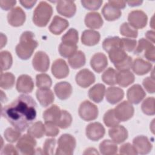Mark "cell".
Segmentation results:
<instances>
[{"instance_id":"816d5d0a","label":"cell","mask_w":155,"mask_h":155,"mask_svg":"<svg viewBox=\"0 0 155 155\" xmlns=\"http://www.w3.org/2000/svg\"><path fill=\"white\" fill-rule=\"evenodd\" d=\"M45 134L47 136L55 137L59 133V130L58 127L54 123L50 122H45Z\"/></svg>"},{"instance_id":"cb8c5ba5","label":"cell","mask_w":155,"mask_h":155,"mask_svg":"<svg viewBox=\"0 0 155 155\" xmlns=\"http://www.w3.org/2000/svg\"><path fill=\"white\" fill-rule=\"evenodd\" d=\"M101 39L99 32L93 30H86L81 36L82 43L87 46H93L99 43Z\"/></svg>"},{"instance_id":"e575fe53","label":"cell","mask_w":155,"mask_h":155,"mask_svg":"<svg viewBox=\"0 0 155 155\" xmlns=\"http://www.w3.org/2000/svg\"><path fill=\"white\" fill-rule=\"evenodd\" d=\"M15 82V78L13 74L10 72L1 73L0 87L2 89L7 90L12 88Z\"/></svg>"},{"instance_id":"8d00e7d4","label":"cell","mask_w":155,"mask_h":155,"mask_svg":"<svg viewBox=\"0 0 155 155\" xmlns=\"http://www.w3.org/2000/svg\"><path fill=\"white\" fill-rule=\"evenodd\" d=\"M36 85L38 88H50L52 85V80L46 73L38 74L36 76Z\"/></svg>"},{"instance_id":"5b68a950","label":"cell","mask_w":155,"mask_h":155,"mask_svg":"<svg viewBox=\"0 0 155 155\" xmlns=\"http://www.w3.org/2000/svg\"><path fill=\"white\" fill-rule=\"evenodd\" d=\"M34 138L28 133L21 136L16 143V148L18 151L24 155L35 154L36 141Z\"/></svg>"},{"instance_id":"db71d44e","label":"cell","mask_w":155,"mask_h":155,"mask_svg":"<svg viewBox=\"0 0 155 155\" xmlns=\"http://www.w3.org/2000/svg\"><path fill=\"white\" fill-rule=\"evenodd\" d=\"M119 154H137V152L131 143H125L122 145L119 148Z\"/></svg>"},{"instance_id":"d6a6232c","label":"cell","mask_w":155,"mask_h":155,"mask_svg":"<svg viewBox=\"0 0 155 155\" xmlns=\"http://www.w3.org/2000/svg\"><path fill=\"white\" fill-rule=\"evenodd\" d=\"M86 62L85 54L81 50L77 51L68 59L70 67L74 69H78L83 67Z\"/></svg>"},{"instance_id":"f5cc1de1","label":"cell","mask_w":155,"mask_h":155,"mask_svg":"<svg viewBox=\"0 0 155 155\" xmlns=\"http://www.w3.org/2000/svg\"><path fill=\"white\" fill-rule=\"evenodd\" d=\"M143 86L147 92L149 93H154L155 91L154 79L152 77L145 78L142 82Z\"/></svg>"},{"instance_id":"ffe728a7","label":"cell","mask_w":155,"mask_h":155,"mask_svg":"<svg viewBox=\"0 0 155 155\" xmlns=\"http://www.w3.org/2000/svg\"><path fill=\"white\" fill-rule=\"evenodd\" d=\"M69 26L68 21L59 16H54L50 26L49 30L55 35L61 34Z\"/></svg>"},{"instance_id":"6f0895ef","label":"cell","mask_w":155,"mask_h":155,"mask_svg":"<svg viewBox=\"0 0 155 155\" xmlns=\"http://www.w3.org/2000/svg\"><path fill=\"white\" fill-rule=\"evenodd\" d=\"M154 45H152L144 51V56L148 61L154 62L155 60V52H154Z\"/></svg>"},{"instance_id":"484cf974","label":"cell","mask_w":155,"mask_h":155,"mask_svg":"<svg viewBox=\"0 0 155 155\" xmlns=\"http://www.w3.org/2000/svg\"><path fill=\"white\" fill-rule=\"evenodd\" d=\"M124 96V92L119 87H110L105 91L107 101L111 104H116L120 102Z\"/></svg>"},{"instance_id":"7bdbcfd3","label":"cell","mask_w":155,"mask_h":155,"mask_svg":"<svg viewBox=\"0 0 155 155\" xmlns=\"http://www.w3.org/2000/svg\"><path fill=\"white\" fill-rule=\"evenodd\" d=\"M103 120L105 125L108 127H113L120 123L114 114V109H110L104 114Z\"/></svg>"},{"instance_id":"74e56055","label":"cell","mask_w":155,"mask_h":155,"mask_svg":"<svg viewBox=\"0 0 155 155\" xmlns=\"http://www.w3.org/2000/svg\"><path fill=\"white\" fill-rule=\"evenodd\" d=\"M77 45H71L61 42L59 45V52L61 56L69 58L78 50Z\"/></svg>"},{"instance_id":"9a60e30c","label":"cell","mask_w":155,"mask_h":155,"mask_svg":"<svg viewBox=\"0 0 155 155\" xmlns=\"http://www.w3.org/2000/svg\"><path fill=\"white\" fill-rule=\"evenodd\" d=\"M51 73L57 79L66 78L69 74V68L67 62L62 59H56L51 65Z\"/></svg>"},{"instance_id":"4316f807","label":"cell","mask_w":155,"mask_h":155,"mask_svg":"<svg viewBox=\"0 0 155 155\" xmlns=\"http://www.w3.org/2000/svg\"><path fill=\"white\" fill-rule=\"evenodd\" d=\"M102 14L107 21H113L121 16L122 12L120 9L107 2L102 8Z\"/></svg>"},{"instance_id":"4fadbf2b","label":"cell","mask_w":155,"mask_h":155,"mask_svg":"<svg viewBox=\"0 0 155 155\" xmlns=\"http://www.w3.org/2000/svg\"><path fill=\"white\" fill-rule=\"evenodd\" d=\"M133 145L137 154H146L149 153L152 149V144L148 138L143 135L137 136L133 140Z\"/></svg>"},{"instance_id":"3957f363","label":"cell","mask_w":155,"mask_h":155,"mask_svg":"<svg viewBox=\"0 0 155 155\" xmlns=\"http://www.w3.org/2000/svg\"><path fill=\"white\" fill-rule=\"evenodd\" d=\"M53 14L51 5L46 1H41L33 12V22L38 27H45Z\"/></svg>"},{"instance_id":"be15d7a7","label":"cell","mask_w":155,"mask_h":155,"mask_svg":"<svg viewBox=\"0 0 155 155\" xmlns=\"http://www.w3.org/2000/svg\"><path fill=\"white\" fill-rule=\"evenodd\" d=\"M126 2L129 5V6L134 7L140 5L142 3V1H129Z\"/></svg>"},{"instance_id":"f546056e","label":"cell","mask_w":155,"mask_h":155,"mask_svg":"<svg viewBox=\"0 0 155 155\" xmlns=\"http://www.w3.org/2000/svg\"><path fill=\"white\" fill-rule=\"evenodd\" d=\"M135 77L129 70L119 71L117 73V84L122 87H127L134 82Z\"/></svg>"},{"instance_id":"9f6ffc18","label":"cell","mask_w":155,"mask_h":155,"mask_svg":"<svg viewBox=\"0 0 155 155\" xmlns=\"http://www.w3.org/2000/svg\"><path fill=\"white\" fill-rule=\"evenodd\" d=\"M17 148H16L12 144H7L4 146V148L1 150V155H8V154H18Z\"/></svg>"},{"instance_id":"4dcf8cb0","label":"cell","mask_w":155,"mask_h":155,"mask_svg":"<svg viewBox=\"0 0 155 155\" xmlns=\"http://www.w3.org/2000/svg\"><path fill=\"white\" fill-rule=\"evenodd\" d=\"M100 153L103 155H114L117 153L118 148L113 140L105 139L99 144Z\"/></svg>"},{"instance_id":"f35d334b","label":"cell","mask_w":155,"mask_h":155,"mask_svg":"<svg viewBox=\"0 0 155 155\" xmlns=\"http://www.w3.org/2000/svg\"><path fill=\"white\" fill-rule=\"evenodd\" d=\"M78 39V32L73 28H70L61 38L62 42L71 45H77Z\"/></svg>"},{"instance_id":"d4e9b609","label":"cell","mask_w":155,"mask_h":155,"mask_svg":"<svg viewBox=\"0 0 155 155\" xmlns=\"http://www.w3.org/2000/svg\"><path fill=\"white\" fill-rule=\"evenodd\" d=\"M85 25L91 29L101 28L104 23L101 15L98 12H89L85 16Z\"/></svg>"},{"instance_id":"c3c4849f","label":"cell","mask_w":155,"mask_h":155,"mask_svg":"<svg viewBox=\"0 0 155 155\" xmlns=\"http://www.w3.org/2000/svg\"><path fill=\"white\" fill-rule=\"evenodd\" d=\"M56 145V139L53 138L47 139L43 145L42 153L46 155L53 154L54 150Z\"/></svg>"},{"instance_id":"ee69618b","label":"cell","mask_w":155,"mask_h":155,"mask_svg":"<svg viewBox=\"0 0 155 155\" xmlns=\"http://www.w3.org/2000/svg\"><path fill=\"white\" fill-rule=\"evenodd\" d=\"M120 33L122 36L132 38H136L138 35L137 30L133 27L128 22H124L120 25Z\"/></svg>"},{"instance_id":"e0dca14e","label":"cell","mask_w":155,"mask_h":155,"mask_svg":"<svg viewBox=\"0 0 155 155\" xmlns=\"http://www.w3.org/2000/svg\"><path fill=\"white\" fill-rule=\"evenodd\" d=\"M16 90L18 92L27 94L31 93L34 88V82L29 75H20L16 82Z\"/></svg>"},{"instance_id":"91938a15","label":"cell","mask_w":155,"mask_h":155,"mask_svg":"<svg viewBox=\"0 0 155 155\" xmlns=\"http://www.w3.org/2000/svg\"><path fill=\"white\" fill-rule=\"evenodd\" d=\"M108 3L120 10L124 8L126 5V2L124 1H109Z\"/></svg>"},{"instance_id":"ab89813d","label":"cell","mask_w":155,"mask_h":155,"mask_svg":"<svg viewBox=\"0 0 155 155\" xmlns=\"http://www.w3.org/2000/svg\"><path fill=\"white\" fill-rule=\"evenodd\" d=\"M72 122V117L69 112L66 110H61V115L56 125L62 129L68 128Z\"/></svg>"},{"instance_id":"60d3db41","label":"cell","mask_w":155,"mask_h":155,"mask_svg":"<svg viewBox=\"0 0 155 155\" xmlns=\"http://www.w3.org/2000/svg\"><path fill=\"white\" fill-rule=\"evenodd\" d=\"M1 72L8 70L13 63V58L11 53L8 51H2L0 53Z\"/></svg>"},{"instance_id":"11a10c76","label":"cell","mask_w":155,"mask_h":155,"mask_svg":"<svg viewBox=\"0 0 155 155\" xmlns=\"http://www.w3.org/2000/svg\"><path fill=\"white\" fill-rule=\"evenodd\" d=\"M132 64H133L132 58L128 56L124 61H123L122 62L119 64L115 65L114 67L119 71L129 70L132 67Z\"/></svg>"},{"instance_id":"277c9868","label":"cell","mask_w":155,"mask_h":155,"mask_svg":"<svg viewBox=\"0 0 155 155\" xmlns=\"http://www.w3.org/2000/svg\"><path fill=\"white\" fill-rule=\"evenodd\" d=\"M58 148L56 150V154L71 155L73 154L76 147V141L75 138L70 134L61 135L58 140Z\"/></svg>"},{"instance_id":"30bf717a","label":"cell","mask_w":155,"mask_h":155,"mask_svg":"<svg viewBox=\"0 0 155 155\" xmlns=\"http://www.w3.org/2000/svg\"><path fill=\"white\" fill-rule=\"evenodd\" d=\"M105 133L104 126L99 122H92L89 124L85 128L87 137L91 140L97 141L102 139Z\"/></svg>"},{"instance_id":"bcb514c9","label":"cell","mask_w":155,"mask_h":155,"mask_svg":"<svg viewBox=\"0 0 155 155\" xmlns=\"http://www.w3.org/2000/svg\"><path fill=\"white\" fill-rule=\"evenodd\" d=\"M4 135L7 141L13 143L19 140V139L21 137V134L20 131L18 130L17 129L9 127L4 131Z\"/></svg>"},{"instance_id":"6da1fadb","label":"cell","mask_w":155,"mask_h":155,"mask_svg":"<svg viewBox=\"0 0 155 155\" xmlns=\"http://www.w3.org/2000/svg\"><path fill=\"white\" fill-rule=\"evenodd\" d=\"M36 107L31 96L21 94L2 108L1 114L15 128L22 132L36 119Z\"/></svg>"},{"instance_id":"2e32d148","label":"cell","mask_w":155,"mask_h":155,"mask_svg":"<svg viewBox=\"0 0 155 155\" xmlns=\"http://www.w3.org/2000/svg\"><path fill=\"white\" fill-rule=\"evenodd\" d=\"M56 10L59 14L67 18H71L76 13V6L73 1H59L57 2Z\"/></svg>"},{"instance_id":"f907efd6","label":"cell","mask_w":155,"mask_h":155,"mask_svg":"<svg viewBox=\"0 0 155 155\" xmlns=\"http://www.w3.org/2000/svg\"><path fill=\"white\" fill-rule=\"evenodd\" d=\"M153 45L154 44L148 39L145 38H141L138 41V44L137 47H136L135 48L134 53L135 54H139L142 51H145L148 48Z\"/></svg>"},{"instance_id":"e7e4bbea","label":"cell","mask_w":155,"mask_h":155,"mask_svg":"<svg viewBox=\"0 0 155 155\" xmlns=\"http://www.w3.org/2000/svg\"><path fill=\"white\" fill-rule=\"evenodd\" d=\"M1 48H2L4 45H5L6 42H7V38L6 36L4 35H4L3 33H1Z\"/></svg>"},{"instance_id":"b9f144b4","label":"cell","mask_w":155,"mask_h":155,"mask_svg":"<svg viewBox=\"0 0 155 155\" xmlns=\"http://www.w3.org/2000/svg\"><path fill=\"white\" fill-rule=\"evenodd\" d=\"M154 101L155 99L153 97H147L143 101L141 109L144 114L149 116H153L155 114Z\"/></svg>"},{"instance_id":"44dd1931","label":"cell","mask_w":155,"mask_h":155,"mask_svg":"<svg viewBox=\"0 0 155 155\" xmlns=\"http://www.w3.org/2000/svg\"><path fill=\"white\" fill-rule=\"evenodd\" d=\"M54 90L57 97L61 100L68 99L72 93V87L71 84L66 81L60 82L54 85Z\"/></svg>"},{"instance_id":"d590c367","label":"cell","mask_w":155,"mask_h":155,"mask_svg":"<svg viewBox=\"0 0 155 155\" xmlns=\"http://www.w3.org/2000/svg\"><path fill=\"white\" fill-rule=\"evenodd\" d=\"M117 71L111 67L108 68L102 74L101 78L104 82L109 85L117 84Z\"/></svg>"},{"instance_id":"7c38bea8","label":"cell","mask_w":155,"mask_h":155,"mask_svg":"<svg viewBox=\"0 0 155 155\" xmlns=\"http://www.w3.org/2000/svg\"><path fill=\"white\" fill-rule=\"evenodd\" d=\"M95 76L90 70L84 68L80 70L76 75L77 84L82 88H87L95 82Z\"/></svg>"},{"instance_id":"603a6c76","label":"cell","mask_w":155,"mask_h":155,"mask_svg":"<svg viewBox=\"0 0 155 155\" xmlns=\"http://www.w3.org/2000/svg\"><path fill=\"white\" fill-rule=\"evenodd\" d=\"M36 96L39 104L44 107L48 106L54 100V94L50 88L38 89L36 92Z\"/></svg>"},{"instance_id":"681fc988","label":"cell","mask_w":155,"mask_h":155,"mask_svg":"<svg viewBox=\"0 0 155 155\" xmlns=\"http://www.w3.org/2000/svg\"><path fill=\"white\" fill-rule=\"evenodd\" d=\"M81 2L84 8L89 10H96L101 7L103 1L101 0H82Z\"/></svg>"},{"instance_id":"836d02e7","label":"cell","mask_w":155,"mask_h":155,"mask_svg":"<svg viewBox=\"0 0 155 155\" xmlns=\"http://www.w3.org/2000/svg\"><path fill=\"white\" fill-rule=\"evenodd\" d=\"M45 125L41 121H37L31 124L27 129V133L35 138H41L45 134Z\"/></svg>"},{"instance_id":"7a4b0ae2","label":"cell","mask_w":155,"mask_h":155,"mask_svg":"<svg viewBox=\"0 0 155 155\" xmlns=\"http://www.w3.org/2000/svg\"><path fill=\"white\" fill-rule=\"evenodd\" d=\"M38 45L34 33L30 31H25L21 35L19 42L16 46V53L22 60L28 59Z\"/></svg>"},{"instance_id":"f6af8a7d","label":"cell","mask_w":155,"mask_h":155,"mask_svg":"<svg viewBox=\"0 0 155 155\" xmlns=\"http://www.w3.org/2000/svg\"><path fill=\"white\" fill-rule=\"evenodd\" d=\"M120 39V38L118 36H113L105 38L102 42V47L104 50L108 53L113 48L119 47Z\"/></svg>"},{"instance_id":"d6986e66","label":"cell","mask_w":155,"mask_h":155,"mask_svg":"<svg viewBox=\"0 0 155 155\" xmlns=\"http://www.w3.org/2000/svg\"><path fill=\"white\" fill-rule=\"evenodd\" d=\"M90 65L96 72L98 73L102 72L108 65L106 55L102 53H95L91 58Z\"/></svg>"},{"instance_id":"680465c9","label":"cell","mask_w":155,"mask_h":155,"mask_svg":"<svg viewBox=\"0 0 155 155\" xmlns=\"http://www.w3.org/2000/svg\"><path fill=\"white\" fill-rule=\"evenodd\" d=\"M16 1H0V6L1 8L4 10H8L12 9L14 5L16 4Z\"/></svg>"},{"instance_id":"6125c7cd","label":"cell","mask_w":155,"mask_h":155,"mask_svg":"<svg viewBox=\"0 0 155 155\" xmlns=\"http://www.w3.org/2000/svg\"><path fill=\"white\" fill-rule=\"evenodd\" d=\"M145 36L148 39L151 41L152 43L153 44L154 42V31H148Z\"/></svg>"},{"instance_id":"f1b7e54d","label":"cell","mask_w":155,"mask_h":155,"mask_svg":"<svg viewBox=\"0 0 155 155\" xmlns=\"http://www.w3.org/2000/svg\"><path fill=\"white\" fill-rule=\"evenodd\" d=\"M61 110L56 105H52L43 113V119L45 122L56 124L61 115Z\"/></svg>"},{"instance_id":"ba28073f","label":"cell","mask_w":155,"mask_h":155,"mask_svg":"<svg viewBox=\"0 0 155 155\" xmlns=\"http://www.w3.org/2000/svg\"><path fill=\"white\" fill-rule=\"evenodd\" d=\"M128 21L130 25L134 28L142 29L147 25L148 17L143 11L140 10H135L129 13Z\"/></svg>"},{"instance_id":"9c48e42d","label":"cell","mask_w":155,"mask_h":155,"mask_svg":"<svg viewBox=\"0 0 155 155\" xmlns=\"http://www.w3.org/2000/svg\"><path fill=\"white\" fill-rule=\"evenodd\" d=\"M34 69L39 72H46L50 66V59L46 53L42 51H37L32 60Z\"/></svg>"},{"instance_id":"ac0fdd59","label":"cell","mask_w":155,"mask_h":155,"mask_svg":"<svg viewBox=\"0 0 155 155\" xmlns=\"http://www.w3.org/2000/svg\"><path fill=\"white\" fill-rule=\"evenodd\" d=\"M108 134L111 140L116 144L124 142L128 138V131L122 125H117L108 130Z\"/></svg>"},{"instance_id":"8fae6325","label":"cell","mask_w":155,"mask_h":155,"mask_svg":"<svg viewBox=\"0 0 155 155\" xmlns=\"http://www.w3.org/2000/svg\"><path fill=\"white\" fill-rule=\"evenodd\" d=\"M25 13L19 7L13 8L7 15L8 24L13 27H19L23 25L25 21Z\"/></svg>"},{"instance_id":"5bb4252c","label":"cell","mask_w":155,"mask_h":155,"mask_svg":"<svg viewBox=\"0 0 155 155\" xmlns=\"http://www.w3.org/2000/svg\"><path fill=\"white\" fill-rule=\"evenodd\" d=\"M146 93L143 88L139 84H134L130 87L127 93L128 101L131 104H138L145 97Z\"/></svg>"},{"instance_id":"7402d4cb","label":"cell","mask_w":155,"mask_h":155,"mask_svg":"<svg viewBox=\"0 0 155 155\" xmlns=\"http://www.w3.org/2000/svg\"><path fill=\"white\" fill-rule=\"evenodd\" d=\"M152 64L148 61H145L142 58H136L132 64V69L134 73L137 75H144L151 71L152 69Z\"/></svg>"},{"instance_id":"94428289","label":"cell","mask_w":155,"mask_h":155,"mask_svg":"<svg viewBox=\"0 0 155 155\" xmlns=\"http://www.w3.org/2000/svg\"><path fill=\"white\" fill-rule=\"evenodd\" d=\"M36 1H20L21 5L26 8H31L36 3Z\"/></svg>"},{"instance_id":"8992f818","label":"cell","mask_w":155,"mask_h":155,"mask_svg":"<svg viewBox=\"0 0 155 155\" xmlns=\"http://www.w3.org/2000/svg\"><path fill=\"white\" fill-rule=\"evenodd\" d=\"M78 113L80 117L85 121L95 120L98 116V108L89 101H83L79 105Z\"/></svg>"},{"instance_id":"1f68e13d","label":"cell","mask_w":155,"mask_h":155,"mask_svg":"<svg viewBox=\"0 0 155 155\" xmlns=\"http://www.w3.org/2000/svg\"><path fill=\"white\" fill-rule=\"evenodd\" d=\"M108 56L111 62L115 65L124 61L128 55L120 47H116L108 52Z\"/></svg>"},{"instance_id":"7dc6e473","label":"cell","mask_w":155,"mask_h":155,"mask_svg":"<svg viewBox=\"0 0 155 155\" xmlns=\"http://www.w3.org/2000/svg\"><path fill=\"white\" fill-rule=\"evenodd\" d=\"M137 41L135 39L129 38H121L119 42V47L125 51H132L136 48Z\"/></svg>"},{"instance_id":"52a82bcc","label":"cell","mask_w":155,"mask_h":155,"mask_svg":"<svg viewBox=\"0 0 155 155\" xmlns=\"http://www.w3.org/2000/svg\"><path fill=\"white\" fill-rule=\"evenodd\" d=\"M114 112L116 118L120 122H125L133 117L134 109L130 102L124 101L114 108Z\"/></svg>"},{"instance_id":"83f0119b","label":"cell","mask_w":155,"mask_h":155,"mask_svg":"<svg viewBox=\"0 0 155 155\" xmlns=\"http://www.w3.org/2000/svg\"><path fill=\"white\" fill-rule=\"evenodd\" d=\"M105 87L102 84H97L88 90V96L90 99L96 103L101 102L105 93Z\"/></svg>"}]
</instances>
